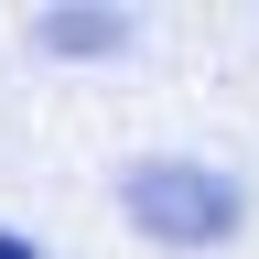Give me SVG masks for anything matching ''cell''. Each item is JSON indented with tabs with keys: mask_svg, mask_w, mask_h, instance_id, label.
Here are the masks:
<instances>
[{
	"mask_svg": "<svg viewBox=\"0 0 259 259\" xmlns=\"http://www.w3.org/2000/svg\"><path fill=\"white\" fill-rule=\"evenodd\" d=\"M130 227L162 248H216L238 227V184L205 173V162H141L130 173Z\"/></svg>",
	"mask_w": 259,
	"mask_h": 259,
	"instance_id": "obj_1",
	"label": "cell"
},
{
	"mask_svg": "<svg viewBox=\"0 0 259 259\" xmlns=\"http://www.w3.org/2000/svg\"><path fill=\"white\" fill-rule=\"evenodd\" d=\"M44 44L54 54H119L130 32H119V11H44Z\"/></svg>",
	"mask_w": 259,
	"mask_h": 259,
	"instance_id": "obj_2",
	"label": "cell"
},
{
	"mask_svg": "<svg viewBox=\"0 0 259 259\" xmlns=\"http://www.w3.org/2000/svg\"><path fill=\"white\" fill-rule=\"evenodd\" d=\"M0 259H44V248H32V238H11V227H0Z\"/></svg>",
	"mask_w": 259,
	"mask_h": 259,
	"instance_id": "obj_3",
	"label": "cell"
}]
</instances>
